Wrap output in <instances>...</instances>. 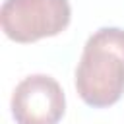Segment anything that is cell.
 I'll use <instances>...</instances> for the list:
<instances>
[{
    "mask_svg": "<svg viewBox=\"0 0 124 124\" xmlns=\"http://www.w3.org/2000/svg\"><path fill=\"white\" fill-rule=\"evenodd\" d=\"M76 89L89 107H110L124 93V29L101 27L83 45Z\"/></svg>",
    "mask_w": 124,
    "mask_h": 124,
    "instance_id": "obj_1",
    "label": "cell"
},
{
    "mask_svg": "<svg viewBox=\"0 0 124 124\" xmlns=\"http://www.w3.org/2000/svg\"><path fill=\"white\" fill-rule=\"evenodd\" d=\"M72 10L68 0H4L0 8L2 31L17 43H33L64 31Z\"/></svg>",
    "mask_w": 124,
    "mask_h": 124,
    "instance_id": "obj_2",
    "label": "cell"
},
{
    "mask_svg": "<svg viewBox=\"0 0 124 124\" xmlns=\"http://www.w3.org/2000/svg\"><path fill=\"white\" fill-rule=\"evenodd\" d=\"M66 110L60 83L46 74L23 78L12 95V114L17 124H58Z\"/></svg>",
    "mask_w": 124,
    "mask_h": 124,
    "instance_id": "obj_3",
    "label": "cell"
}]
</instances>
